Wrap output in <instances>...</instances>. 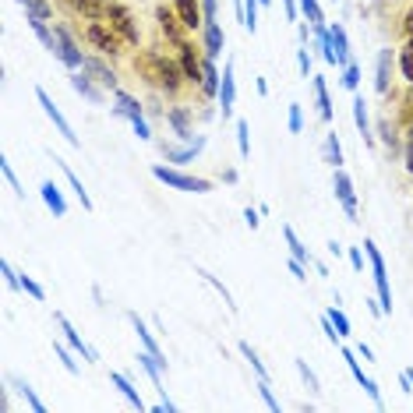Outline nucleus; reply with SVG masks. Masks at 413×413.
<instances>
[{
  "label": "nucleus",
  "instance_id": "57",
  "mask_svg": "<svg viewBox=\"0 0 413 413\" xmlns=\"http://www.w3.org/2000/svg\"><path fill=\"white\" fill-rule=\"evenodd\" d=\"M399 385H402V392H413V367H406L399 374Z\"/></svg>",
  "mask_w": 413,
  "mask_h": 413
},
{
  "label": "nucleus",
  "instance_id": "18",
  "mask_svg": "<svg viewBox=\"0 0 413 413\" xmlns=\"http://www.w3.org/2000/svg\"><path fill=\"white\" fill-rule=\"evenodd\" d=\"M82 71H89V75H92V82H99V85H103V89H110V92H117V89H120V85H117V75H113L103 61L85 57V68H82Z\"/></svg>",
  "mask_w": 413,
  "mask_h": 413
},
{
  "label": "nucleus",
  "instance_id": "2",
  "mask_svg": "<svg viewBox=\"0 0 413 413\" xmlns=\"http://www.w3.org/2000/svg\"><path fill=\"white\" fill-rule=\"evenodd\" d=\"M152 177H155V180H163V184H166V187H173V191H191V194H209V191H212V180H205V177H191V173H180V170L163 166V163H155V166H152Z\"/></svg>",
  "mask_w": 413,
  "mask_h": 413
},
{
  "label": "nucleus",
  "instance_id": "27",
  "mask_svg": "<svg viewBox=\"0 0 413 413\" xmlns=\"http://www.w3.org/2000/svg\"><path fill=\"white\" fill-rule=\"evenodd\" d=\"M311 85H314V99H318V117L322 120H332V99H329L325 78H311Z\"/></svg>",
  "mask_w": 413,
  "mask_h": 413
},
{
  "label": "nucleus",
  "instance_id": "33",
  "mask_svg": "<svg viewBox=\"0 0 413 413\" xmlns=\"http://www.w3.org/2000/svg\"><path fill=\"white\" fill-rule=\"evenodd\" d=\"M325 155H329V163H332V166H343V145H339L336 131H329V134H325Z\"/></svg>",
  "mask_w": 413,
  "mask_h": 413
},
{
  "label": "nucleus",
  "instance_id": "28",
  "mask_svg": "<svg viewBox=\"0 0 413 413\" xmlns=\"http://www.w3.org/2000/svg\"><path fill=\"white\" fill-rule=\"evenodd\" d=\"M201 148H205V138H194L187 148H166V159H170V163H191Z\"/></svg>",
  "mask_w": 413,
  "mask_h": 413
},
{
  "label": "nucleus",
  "instance_id": "8",
  "mask_svg": "<svg viewBox=\"0 0 413 413\" xmlns=\"http://www.w3.org/2000/svg\"><path fill=\"white\" fill-rule=\"evenodd\" d=\"M332 191H336V198H339V205H343V212L357 223V191H353L350 173H343L339 166H336V177H332Z\"/></svg>",
  "mask_w": 413,
  "mask_h": 413
},
{
  "label": "nucleus",
  "instance_id": "38",
  "mask_svg": "<svg viewBox=\"0 0 413 413\" xmlns=\"http://www.w3.org/2000/svg\"><path fill=\"white\" fill-rule=\"evenodd\" d=\"M248 120H237V148H241V159H248L251 155V138H248Z\"/></svg>",
  "mask_w": 413,
  "mask_h": 413
},
{
  "label": "nucleus",
  "instance_id": "14",
  "mask_svg": "<svg viewBox=\"0 0 413 413\" xmlns=\"http://www.w3.org/2000/svg\"><path fill=\"white\" fill-rule=\"evenodd\" d=\"M173 11L180 15L184 29H201V25H205V15H201V4H198V0H173Z\"/></svg>",
  "mask_w": 413,
  "mask_h": 413
},
{
  "label": "nucleus",
  "instance_id": "61",
  "mask_svg": "<svg viewBox=\"0 0 413 413\" xmlns=\"http://www.w3.org/2000/svg\"><path fill=\"white\" fill-rule=\"evenodd\" d=\"M286 22H297V4L293 0H286Z\"/></svg>",
  "mask_w": 413,
  "mask_h": 413
},
{
  "label": "nucleus",
  "instance_id": "24",
  "mask_svg": "<svg viewBox=\"0 0 413 413\" xmlns=\"http://www.w3.org/2000/svg\"><path fill=\"white\" fill-rule=\"evenodd\" d=\"M283 241H286V248H290V258H297V262H304V265H314L311 251L300 244V237L293 234V227H283Z\"/></svg>",
  "mask_w": 413,
  "mask_h": 413
},
{
  "label": "nucleus",
  "instance_id": "40",
  "mask_svg": "<svg viewBox=\"0 0 413 413\" xmlns=\"http://www.w3.org/2000/svg\"><path fill=\"white\" fill-rule=\"evenodd\" d=\"M18 286H22V290H25L32 300H46V290H43L36 279H29V276H18Z\"/></svg>",
  "mask_w": 413,
  "mask_h": 413
},
{
  "label": "nucleus",
  "instance_id": "3",
  "mask_svg": "<svg viewBox=\"0 0 413 413\" xmlns=\"http://www.w3.org/2000/svg\"><path fill=\"white\" fill-rule=\"evenodd\" d=\"M113 99H117L113 113H117V117H124V120H131L134 134H138L141 141H148V138H152V131H148V124H145V110H141V103H138L131 92H124V89H117V92H113Z\"/></svg>",
  "mask_w": 413,
  "mask_h": 413
},
{
  "label": "nucleus",
  "instance_id": "41",
  "mask_svg": "<svg viewBox=\"0 0 413 413\" xmlns=\"http://www.w3.org/2000/svg\"><path fill=\"white\" fill-rule=\"evenodd\" d=\"M18 4H22L25 11H32V15H43V18H53V8L46 4V0H18Z\"/></svg>",
  "mask_w": 413,
  "mask_h": 413
},
{
  "label": "nucleus",
  "instance_id": "39",
  "mask_svg": "<svg viewBox=\"0 0 413 413\" xmlns=\"http://www.w3.org/2000/svg\"><path fill=\"white\" fill-rule=\"evenodd\" d=\"M297 364V371H300V378H304V385L311 388V392H322V381H318V374L307 367V360H293Z\"/></svg>",
  "mask_w": 413,
  "mask_h": 413
},
{
  "label": "nucleus",
  "instance_id": "46",
  "mask_svg": "<svg viewBox=\"0 0 413 413\" xmlns=\"http://www.w3.org/2000/svg\"><path fill=\"white\" fill-rule=\"evenodd\" d=\"M258 395L265 399V406H269V409H279V399L272 395V385H269V378H258Z\"/></svg>",
  "mask_w": 413,
  "mask_h": 413
},
{
  "label": "nucleus",
  "instance_id": "37",
  "mask_svg": "<svg viewBox=\"0 0 413 413\" xmlns=\"http://www.w3.org/2000/svg\"><path fill=\"white\" fill-rule=\"evenodd\" d=\"M198 276H201L205 283H209L212 290H220V293H223V300H227V307H230V311H237V304H234V297H230V290H227V286H223V283H220V279H216L212 272H205V269H198Z\"/></svg>",
  "mask_w": 413,
  "mask_h": 413
},
{
  "label": "nucleus",
  "instance_id": "58",
  "mask_svg": "<svg viewBox=\"0 0 413 413\" xmlns=\"http://www.w3.org/2000/svg\"><path fill=\"white\" fill-rule=\"evenodd\" d=\"M402 32H406V39L413 43V8L406 11V18H402Z\"/></svg>",
  "mask_w": 413,
  "mask_h": 413
},
{
  "label": "nucleus",
  "instance_id": "21",
  "mask_svg": "<svg viewBox=\"0 0 413 413\" xmlns=\"http://www.w3.org/2000/svg\"><path fill=\"white\" fill-rule=\"evenodd\" d=\"M220 82H223V75L216 71L212 57H205L201 61V92L205 96H220Z\"/></svg>",
  "mask_w": 413,
  "mask_h": 413
},
{
  "label": "nucleus",
  "instance_id": "62",
  "mask_svg": "<svg viewBox=\"0 0 413 413\" xmlns=\"http://www.w3.org/2000/svg\"><path fill=\"white\" fill-rule=\"evenodd\" d=\"M269 4H272V0H262V8H269Z\"/></svg>",
  "mask_w": 413,
  "mask_h": 413
},
{
  "label": "nucleus",
  "instance_id": "42",
  "mask_svg": "<svg viewBox=\"0 0 413 413\" xmlns=\"http://www.w3.org/2000/svg\"><path fill=\"white\" fill-rule=\"evenodd\" d=\"M357 85H360V68H357V64H346V68H343V89L357 92Z\"/></svg>",
  "mask_w": 413,
  "mask_h": 413
},
{
  "label": "nucleus",
  "instance_id": "32",
  "mask_svg": "<svg viewBox=\"0 0 413 413\" xmlns=\"http://www.w3.org/2000/svg\"><path fill=\"white\" fill-rule=\"evenodd\" d=\"M314 39H318V53H322V61H325V64H336V50H332V36H329V29H314Z\"/></svg>",
  "mask_w": 413,
  "mask_h": 413
},
{
  "label": "nucleus",
  "instance_id": "31",
  "mask_svg": "<svg viewBox=\"0 0 413 413\" xmlns=\"http://www.w3.org/2000/svg\"><path fill=\"white\" fill-rule=\"evenodd\" d=\"M166 120L173 124L177 138H184V141H191V138H194V134H191V124H187V113H184V110H170V113H166Z\"/></svg>",
  "mask_w": 413,
  "mask_h": 413
},
{
  "label": "nucleus",
  "instance_id": "17",
  "mask_svg": "<svg viewBox=\"0 0 413 413\" xmlns=\"http://www.w3.org/2000/svg\"><path fill=\"white\" fill-rule=\"evenodd\" d=\"M155 22H159V29L166 32V39L184 43V36H180L184 22H180V15H177V11H170V8H155Z\"/></svg>",
  "mask_w": 413,
  "mask_h": 413
},
{
  "label": "nucleus",
  "instance_id": "15",
  "mask_svg": "<svg viewBox=\"0 0 413 413\" xmlns=\"http://www.w3.org/2000/svg\"><path fill=\"white\" fill-rule=\"evenodd\" d=\"M39 194H43V201H46V209L61 220V216H68V201H64V194H61V187L53 184V180H43L39 184Z\"/></svg>",
  "mask_w": 413,
  "mask_h": 413
},
{
  "label": "nucleus",
  "instance_id": "34",
  "mask_svg": "<svg viewBox=\"0 0 413 413\" xmlns=\"http://www.w3.org/2000/svg\"><path fill=\"white\" fill-rule=\"evenodd\" d=\"M325 314H329V322L336 325V332H339V339H346V336H350V318H346V314L339 311V304H332V307H329Z\"/></svg>",
  "mask_w": 413,
  "mask_h": 413
},
{
  "label": "nucleus",
  "instance_id": "56",
  "mask_svg": "<svg viewBox=\"0 0 413 413\" xmlns=\"http://www.w3.org/2000/svg\"><path fill=\"white\" fill-rule=\"evenodd\" d=\"M258 212H262V209H244V223H248L251 230H258V223H262V220H258Z\"/></svg>",
  "mask_w": 413,
  "mask_h": 413
},
{
  "label": "nucleus",
  "instance_id": "10",
  "mask_svg": "<svg viewBox=\"0 0 413 413\" xmlns=\"http://www.w3.org/2000/svg\"><path fill=\"white\" fill-rule=\"evenodd\" d=\"M57 32V50H53V57H61L71 71H82L85 68V57H82V50L75 46V39L64 32V29H53Z\"/></svg>",
  "mask_w": 413,
  "mask_h": 413
},
{
  "label": "nucleus",
  "instance_id": "60",
  "mask_svg": "<svg viewBox=\"0 0 413 413\" xmlns=\"http://www.w3.org/2000/svg\"><path fill=\"white\" fill-rule=\"evenodd\" d=\"M357 357H364V360H374V353H371V346H367V343H360V346H357Z\"/></svg>",
  "mask_w": 413,
  "mask_h": 413
},
{
  "label": "nucleus",
  "instance_id": "7",
  "mask_svg": "<svg viewBox=\"0 0 413 413\" xmlns=\"http://www.w3.org/2000/svg\"><path fill=\"white\" fill-rule=\"evenodd\" d=\"M36 99H39L43 113H46V117H50V120L57 124V131H61V134H64V138H68V141H71L75 148H82V138H78V134H75V127H71V124L64 120V113L57 110V103L50 99V92H46V89H36Z\"/></svg>",
  "mask_w": 413,
  "mask_h": 413
},
{
  "label": "nucleus",
  "instance_id": "12",
  "mask_svg": "<svg viewBox=\"0 0 413 413\" xmlns=\"http://www.w3.org/2000/svg\"><path fill=\"white\" fill-rule=\"evenodd\" d=\"M177 57H180V68H184L187 82H198V85H201V61H198V53H194V46H191L187 39L177 43Z\"/></svg>",
  "mask_w": 413,
  "mask_h": 413
},
{
  "label": "nucleus",
  "instance_id": "45",
  "mask_svg": "<svg viewBox=\"0 0 413 413\" xmlns=\"http://www.w3.org/2000/svg\"><path fill=\"white\" fill-rule=\"evenodd\" d=\"M343 360H346V367H350V374L357 378V381H364L367 374H364V367H360V360H357V353L353 350H343Z\"/></svg>",
  "mask_w": 413,
  "mask_h": 413
},
{
  "label": "nucleus",
  "instance_id": "36",
  "mask_svg": "<svg viewBox=\"0 0 413 413\" xmlns=\"http://www.w3.org/2000/svg\"><path fill=\"white\" fill-rule=\"evenodd\" d=\"M241 353H244V360L255 367V374H258V378H269V367L258 360V353H255V346H251V343H241Z\"/></svg>",
  "mask_w": 413,
  "mask_h": 413
},
{
  "label": "nucleus",
  "instance_id": "26",
  "mask_svg": "<svg viewBox=\"0 0 413 413\" xmlns=\"http://www.w3.org/2000/svg\"><path fill=\"white\" fill-rule=\"evenodd\" d=\"M53 163H57V166H61V173H64V177H68V184H71V187H75V194H78V201H82V209H85V212H92V198H89V194H85V184H82V180H78V177H75V170H71V166H68V163H61V159H53Z\"/></svg>",
  "mask_w": 413,
  "mask_h": 413
},
{
  "label": "nucleus",
  "instance_id": "59",
  "mask_svg": "<svg viewBox=\"0 0 413 413\" xmlns=\"http://www.w3.org/2000/svg\"><path fill=\"white\" fill-rule=\"evenodd\" d=\"M406 170L413 173V134H409V141H406Z\"/></svg>",
  "mask_w": 413,
  "mask_h": 413
},
{
  "label": "nucleus",
  "instance_id": "53",
  "mask_svg": "<svg viewBox=\"0 0 413 413\" xmlns=\"http://www.w3.org/2000/svg\"><path fill=\"white\" fill-rule=\"evenodd\" d=\"M290 276L304 283V279H307V269H304V262H297V258H290Z\"/></svg>",
  "mask_w": 413,
  "mask_h": 413
},
{
  "label": "nucleus",
  "instance_id": "50",
  "mask_svg": "<svg viewBox=\"0 0 413 413\" xmlns=\"http://www.w3.org/2000/svg\"><path fill=\"white\" fill-rule=\"evenodd\" d=\"M297 68H300V75H304V78H311V53H307V46H304V50H297Z\"/></svg>",
  "mask_w": 413,
  "mask_h": 413
},
{
  "label": "nucleus",
  "instance_id": "44",
  "mask_svg": "<svg viewBox=\"0 0 413 413\" xmlns=\"http://www.w3.org/2000/svg\"><path fill=\"white\" fill-rule=\"evenodd\" d=\"M18 392L25 395V402H29V406H32L36 413H43V409H46V406H43V399H39V395L32 392V385H29V381H18Z\"/></svg>",
  "mask_w": 413,
  "mask_h": 413
},
{
  "label": "nucleus",
  "instance_id": "49",
  "mask_svg": "<svg viewBox=\"0 0 413 413\" xmlns=\"http://www.w3.org/2000/svg\"><path fill=\"white\" fill-rule=\"evenodd\" d=\"M402 124H406V131L413 134V92L402 99Z\"/></svg>",
  "mask_w": 413,
  "mask_h": 413
},
{
  "label": "nucleus",
  "instance_id": "1",
  "mask_svg": "<svg viewBox=\"0 0 413 413\" xmlns=\"http://www.w3.org/2000/svg\"><path fill=\"white\" fill-rule=\"evenodd\" d=\"M138 71H141L152 85H159V89H166V92H177L180 82L187 78L184 68H177V64H173L166 53H159V50H145L141 61H138Z\"/></svg>",
  "mask_w": 413,
  "mask_h": 413
},
{
  "label": "nucleus",
  "instance_id": "9",
  "mask_svg": "<svg viewBox=\"0 0 413 413\" xmlns=\"http://www.w3.org/2000/svg\"><path fill=\"white\" fill-rule=\"evenodd\" d=\"M53 322L61 325V332H64V339H68V346H71L75 353H82V357H85L89 364H96V360H99V353H96V350H92V346H89L85 339H82V332H78V329H75V325H71V322H68V318H64L61 311L53 314Z\"/></svg>",
  "mask_w": 413,
  "mask_h": 413
},
{
  "label": "nucleus",
  "instance_id": "23",
  "mask_svg": "<svg viewBox=\"0 0 413 413\" xmlns=\"http://www.w3.org/2000/svg\"><path fill=\"white\" fill-rule=\"evenodd\" d=\"M392 57H395L392 50H381V53H378V75H374V89H378L381 96L388 92V82H392Z\"/></svg>",
  "mask_w": 413,
  "mask_h": 413
},
{
  "label": "nucleus",
  "instance_id": "19",
  "mask_svg": "<svg viewBox=\"0 0 413 413\" xmlns=\"http://www.w3.org/2000/svg\"><path fill=\"white\" fill-rule=\"evenodd\" d=\"M71 8H75L82 18L99 22V18H106V11H110V0H71Z\"/></svg>",
  "mask_w": 413,
  "mask_h": 413
},
{
  "label": "nucleus",
  "instance_id": "4",
  "mask_svg": "<svg viewBox=\"0 0 413 413\" xmlns=\"http://www.w3.org/2000/svg\"><path fill=\"white\" fill-rule=\"evenodd\" d=\"M364 255H367V262H371V276H374V290H378L381 314H392V286H388L385 262H381V251L374 248V241H364Z\"/></svg>",
  "mask_w": 413,
  "mask_h": 413
},
{
  "label": "nucleus",
  "instance_id": "22",
  "mask_svg": "<svg viewBox=\"0 0 413 413\" xmlns=\"http://www.w3.org/2000/svg\"><path fill=\"white\" fill-rule=\"evenodd\" d=\"M329 36H332L336 64H339V68H346V64H350V39H346V29H343V25H332V29H329Z\"/></svg>",
  "mask_w": 413,
  "mask_h": 413
},
{
  "label": "nucleus",
  "instance_id": "43",
  "mask_svg": "<svg viewBox=\"0 0 413 413\" xmlns=\"http://www.w3.org/2000/svg\"><path fill=\"white\" fill-rule=\"evenodd\" d=\"M286 124H290V131H293V134H300V131H304V110H300V103H290V117H286Z\"/></svg>",
  "mask_w": 413,
  "mask_h": 413
},
{
  "label": "nucleus",
  "instance_id": "51",
  "mask_svg": "<svg viewBox=\"0 0 413 413\" xmlns=\"http://www.w3.org/2000/svg\"><path fill=\"white\" fill-rule=\"evenodd\" d=\"M53 350H57V357H61V360H64V367H68V371H71V374H78V364H75V360H71V350H68V346H61V343H57V346H53Z\"/></svg>",
  "mask_w": 413,
  "mask_h": 413
},
{
  "label": "nucleus",
  "instance_id": "29",
  "mask_svg": "<svg viewBox=\"0 0 413 413\" xmlns=\"http://www.w3.org/2000/svg\"><path fill=\"white\" fill-rule=\"evenodd\" d=\"M110 381H113V385L120 388V395H124V399H127L131 406H138V409H145V402H141V395H138V388H134V385H131V381H127L124 374H117V371H113V374H110Z\"/></svg>",
  "mask_w": 413,
  "mask_h": 413
},
{
  "label": "nucleus",
  "instance_id": "6",
  "mask_svg": "<svg viewBox=\"0 0 413 413\" xmlns=\"http://www.w3.org/2000/svg\"><path fill=\"white\" fill-rule=\"evenodd\" d=\"M106 22H110V25L120 32V39H124V43H131V46H138V43H141V32H138V22H134V15H131L124 4H117V0H110Z\"/></svg>",
  "mask_w": 413,
  "mask_h": 413
},
{
  "label": "nucleus",
  "instance_id": "13",
  "mask_svg": "<svg viewBox=\"0 0 413 413\" xmlns=\"http://www.w3.org/2000/svg\"><path fill=\"white\" fill-rule=\"evenodd\" d=\"M127 318H131V325H134V332H138V339H141V350H148V353H152V357L163 364V371H166V357H163V346H159V339H155V336L145 329V322H141L134 311H131Z\"/></svg>",
  "mask_w": 413,
  "mask_h": 413
},
{
  "label": "nucleus",
  "instance_id": "16",
  "mask_svg": "<svg viewBox=\"0 0 413 413\" xmlns=\"http://www.w3.org/2000/svg\"><path fill=\"white\" fill-rule=\"evenodd\" d=\"M201 43H205V57H220L223 53V29H220V22H205L201 25Z\"/></svg>",
  "mask_w": 413,
  "mask_h": 413
},
{
  "label": "nucleus",
  "instance_id": "48",
  "mask_svg": "<svg viewBox=\"0 0 413 413\" xmlns=\"http://www.w3.org/2000/svg\"><path fill=\"white\" fill-rule=\"evenodd\" d=\"M378 134H381V141H385V145H388L392 152L399 148V138L392 134V124H388V120H381V124H378Z\"/></svg>",
  "mask_w": 413,
  "mask_h": 413
},
{
  "label": "nucleus",
  "instance_id": "30",
  "mask_svg": "<svg viewBox=\"0 0 413 413\" xmlns=\"http://www.w3.org/2000/svg\"><path fill=\"white\" fill-rule=\"evenodd\" d=\"M297 4H300V11H304V18H307L311 29H325V15L318 8V0H297Z\"/></svg>",
  "mask_w": 413,
  "mask_h": 413
},
{
  "label": "nucleus",
  "instance_id": "55",
  "mask_svg": "<svg viewBox=\"0 0 413 413\" xmlns=\"http://www.w3.org/2000/svg\"><path fill=\"white\" fill-rule=\"evenodd\" d=\"M201 15L205 22H216V0H201Z\"/></svg>",
  "mask_w": 413,
  "mask_h": 413
},
{
  "label": "nucleus",
  "instance_id": "11",
  "mask_svg": "<svg viewBox=\"0 0 413 413\" xmlns=\"http://www.w3.org/2000/svg\"><path fill=\"white\" fill-rule=\"evenodd\" d=\"M234 103H237V82H234V61H227L223 82H220V106H223V117L234 113Z\"/></svg>",
  "mask_w": 413,
  "mask_h": 413
},
{
  "label": "nucleus",
  "instance_id": "25",
  "mask_svg": "<svg viewBox=\"0 0 413 413\" xmlns=\"http://www.w3.org/2000/svg\"><path fill=\"white\" fill-rule=\"evenodd\" d=\"M353 124H357V131H360V138L371 145L374 138H371V120H367V106H364V96H353Z\"/></svg>",
  "mask_w": 413,
  "mask_h": 413
},
{
  "label": "nucleus",
  "instance_id": "54",
  "mask_svg": "<svg viewBox=\"0 0 413 413\" xmlns=\"http://www.w3.org/2000/svg\"><path fill=\"white\" fill-rule=\"evenodd\" d=\"M322 332H325V339H329V343H339V332H336V325L329 322V314L322 318Z\"/></svg>",
  "mask_w": 413,
  "mask_h": 413
},
{
  "label": "nucleus",
  "instance_id": "5",
  "mask_svg": "<svg viewBox=\"0 0 413 413\" xmlns=\"http://www.w3.org/2000/svg\"><path fill=\"white\" fill-rule=\"evenodd\" d=\"M85 39L99 50V53H106V57H117L120 53V32L106 22V18H99V22H89V29H85Z\"/></svg>",
  "mask_w": 413,
  "mask_h": 413
},
{
  "label": "nucleus",
  "instance_id": "47",
  "mask_svg": "<svg viewBox=\"0 0 413 413\" xmlns=\"http://www.w3.org/2000/svg\"><path fill=\"white\" fill-rule=\"evenodd\" d=\"M0 173H4V180L15 187V194H25V187L18 184V177H15V170H11V163H8V159H0Z\"/></svg>",
  "mask_w": 413,
  "mask_h": 413
},
{
  "label": "nucleus",
  "instance_id": "20",
  "mask_svg": "<svg viewBox=\"0 0 413 413\" xmlns=\"http://www.w3.org/2000/svg\"><path fill=\"white\" fill-rule=\"evenodd\" d=\"M71 89L82 96V99H89V103H103V92L92 85V78H89V71H75V78H71Z\"/></svg>",
  "mask_w": 413,
  "mask_h": 413
},
{
  "label": "nucleus",
  "instance_id": "35",
  "mask_svg": "<svg viewBox=\"0 0 413 413\" xmlns=\"http://www.w3.org/2000/svg\"><path fill=\"white\" fill-rule=\"evenodd\" d=\"M399 71H402V78H406L409 89H413V43H406V46L399 50Z\"/></svg>",
  "mask_w": 413,
  "mask_h": 413
},
{
  "label": "nucleus",
  "instance_id": "52",
  "mask_svg": "<svg viewBox=\"0 0 413 413\" xmlns=\"http://www.w3.org/2000/svg\"><path fill=\"white\" fill-rule=\"evenodd\" d=\"M346 258H350V265H353V272H364V255H360L357 248H346Z\"/></svg>",
  "mask_w": 413,
  "mask_h": 413
}]
</instances>
